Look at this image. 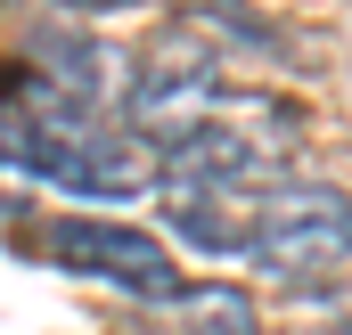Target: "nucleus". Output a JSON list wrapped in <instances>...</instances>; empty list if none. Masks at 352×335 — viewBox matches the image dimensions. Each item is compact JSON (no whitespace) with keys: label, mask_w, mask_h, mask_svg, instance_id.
I'll return each mask as SVG.
<instances>
[{"label":"nucleus","mask_w":352,"mask_h":335,"mask_svg":"<svg viewBox=\"0 0 352 335\" xmlns=\"http://www.w3.org/2000/svg\"><path fill=\"white\" fill-rule=\"evenodd\" d=\"M238 253L278 278V286H311V278H336L352 270V196L328 180H278L254 188L246 221H238Z\"/></svg>","instance_id":"1"},{"label":"nucleus","mask_w":352,"mask_h":335,"mask_svg":"<svg viewBox=\"0 0 352 335\" xmlns=\"http://www.w3.org/2000/svg\"><path fill=\"white\" fill-rule=\"evenodd\" d=\"M16 172H25V180H41V188H58V196H90V205H123V196H140V188H148L140 148H131V139H115V131H98L90 115H66V123L33 115Z\"/></svg>","instance_id":"2"},{"label":"nucleus","mask_w":352,"mask_h":335,"mask_svg":"<svg viewBox=\"0 0 352 335\" xmlns=\"http://www.w3.org/2000/svg\"><path fill=\"white\" fill-rule=\"evenodd\" d=\"M50 253L66 270H82V278H107V286L140 294V303H173L180 294V270H173V253H164V238L123 229V221H58L50 229Z\"/></svg>","instance_id":"3"},{"label":"nucleus","mask_w":352,"mask_h":335,"mask_svg":"<svg viewBox=\"0 0 352 335\" xmlns=\"http://www.w3.org/2000/svg\"><path fill=\"white\" fill-rule=\"evenodd\" d=\"M213 58L205 49H164V58H148L140 66V90H131V131L140 139H156V148H173L188 139L197 123H213Z\"/></svg>","instance_id":"4"},{"label":"nucleus","mask_w":352,"mask_h":335,"mask_svg":"<svg viewBox=\"0 0 352 335\" xmlns=\"http://www.w3.org/2000/svg\"><path fill=\"white\" fill-rule=\"evenodd\" d=\"M180 311V335H263V319H254V294L246 286H180L173 294Z\"/></svg>","instance_id":"5"},{"label":"nucleus","mask_w":352,"mask_h":335,"mask_svg":"<svg viewBox=\"0 0 352 335\" xmlns=\"http://www.w3.org/2000/svg\"><path fill=\"white\" fill-rule=\"evenodd\" d=\"M66 16H107V8H140V0H58Z\"/></svg>","instance_id":"6"}]
</instances>
